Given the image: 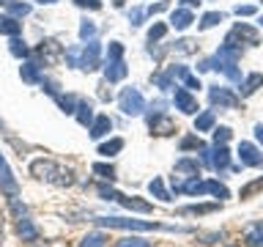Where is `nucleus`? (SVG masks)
<instances>
[{
	"label": "nucleus",
	"instance_id": "1",
	"mask_svg": "<svg viewBox=\"0 0 263 247\" xmlns=\"http://www.w3.org/2000/svg\"><path fill=\"white\" fill-rule=\"evenodd\" d=\"M30 176L39 179V181L58 184V187H71V184H74V170H71V168H61L58 162L44 160V156L30 162Z\"/></svg>",
	"mask_w": 263,
	"mask_h": 247
},
{
	"label": "nucleus",
	"instance_id": "2",
	"mask_svg": "<svg viewBox=\"0 0 263 247\" xmlns=\"http://www.w3.org/2000/svg\"><path fill=\"white\" fill-rule=\"evenodd\" d=\"M99 228H115V231H184V228H170L154 220H129V217H96Z\"/></svg>",
	"mask_w": 263,
	"mask_h": 247
},
{
	"label": "nucleus",
	"instance_id": "3",
	"mask_svg": "<svg viewBox=\"0 0 263 247\" xmlns=\"http://www.w3.org/2000/svg\"><path fill=\"white\" fill-rule=\"evenodd\" d=\"M96 192H99L102 201H115V203H121L123 209H129V211H140V214H151L154 211V206L148 203V201H143V198H137V195L129 198V195H123V192H118V189H112V187H107V184H99Z\"/></svg>",
	"mask_w": 263,
	"mask_h": 247
},
{
	"label": "nucleus",
	"instance_id": "4",
	"mask_svg": "<svg viewBox=\"0 0 263 247\" xmlns=\"http://www.w3.org/2000/svg\"><path fill=\"white\" fill-rule=\"evenodd\" d=\"M118 110L123 115H143L145 113V99L137 88H123L118 96Z\"/></svg>",
	"mask_w": 263,
	"mask_h": 247
},
{
	"label": "nucleus",
	"instance_id": "5",
	"mask_svg": "<svg viewBox=\"0 0 263 247\" xmlns=\"http://www.w3.org/2000/svg\"><path fill=\"white\" fill-rule=\"evenodd\" d=\"M200 160H203V165H209L211 170H219V173L230 168V151H228V146L200 148Z\"/></svg>",
	"mask_w": 263,
	"mask_h": 247
},
{
	"label": "nucleus",
	"instance_id": "6",
	"mask_svg": "<svg viewBox=\"0 0 263 247\" xmlns=\"http://www.w3.org/2000/svg\"><path fill=\"white\" fill-rule=\"evenodd\" d=\"M260 41V33L252 28V25H247V22H236L233 25V30L225 36V44H236V47H241V44H258Z\"/></svg>",
	"mask_w": 263,
	"mask_h": 247
},
{
	"label": "nucleus",
	"instance_id": "7",
	"mask_svg": "<svg viewBox=\"0 0 263 247\" xmlns=\"http://www.w3.org/2000/svg\"><path fill=\"white\" fill-rule=\"evenodd\" d=\"M102 66V44L96 39H90L85 47H82V55H80V69L82 72H96Z\"/></svg>",
	"mask_w": 263,
	"mask_h": 247
},
{
	"label": "nucleus",
	"instance_id": "8",
	"mask_svg": "<svg viewBox=\"0 0 263 247\" xmlns=\"http://www.w3.org/2000/svg\"><path fill=\"white\" fill-rule=\"evenodd\" d=\"M0 192L6 195V201L8 198H20V181H16V176L11 173L3 154H0Z\"/></svg>",
	"mask_w": 263,
	"mask_h": 247
},
{
	"label": "nucleus",
	"instance_id": "9",
	"mask_svg": "<svg viewBox=\"0 0 263 247\" xmlns=\"http://www.w3.org/2000/svg\"><path fill=\"white\" fill-rule=\"evenodd\" d=\"M209 99H211V104L214 107H225V110H233V107H238V99L230 88H225V85H211L209 88Z\"/></svg>",
	"mask_w": 263,
	"mask_h": 247
},
{
	"label": "nucleus",
	"instance_id": "10",
	"mask_svg": "<svg viewBox=\"0 0 263 247\" xmlns=\"http://www.w3.org/2000/svg\"><path fill=\"white\" fill-rule=\"evenodd\" d=\"M173 102H176V110H181L184 115H197V99L192 96V91L189 88H178L176 85V91H173Z\"/></svg>",
	"mask_w": 263,
	"mask_h": 247
},
{
	"label": "nucleus",
	"instance_id": "11",
	"mask_svg": "<svg viewBox=\"0 0 263 247\" xmlns=\"http://www.w3.org/2000/svg\"><path fill=\"white\" fill-rule=\"evenodd\" d=\"M238 160H241V168H260L263 165V151L258 146L241 140V143H238Z\"/></svg>",
	"mask_w": 263,
	"mask_h": 247
},
{
	"label": "nucleus",
	"instance_id": "12",
	"mask_svg": "<svg viewBox=\"0 0 263 247\" xmlns=\"http://www.w3.org/2000/svg\"><path fill=\"white\" fill-rule=\"evenodd\" d=\"M36 55H39L47 66H55V63L63 58V47L58 44L55 39H44V41H41V44L36 47Z\"/></svg>",
	"mask_w": 263,
	"mask_h": 247
},
{
	"label": "nucleus",
	"instance_id": "13",
	"mask_svg": "<svg viewBox=\"0 0 263 247\" xmlns=\"http://www.w3.org/2000/svg\"><path fill=\"white\" fill-rule=\"evenodd\" d=\"M148 129H151V135H173L176 132V123H173V118H167L164 113H151L148 115Z\"/></svg>",
	"mask_w": 263,
	"mask_h": 247
},
{
	"label": "nucleus",
	"instance_id": "14",
	"mask_svg": "<svg viewBox=\"0 0 263 247\" xmlns=\"http://www.w3.org/2000/svg\"><path fill=\"white\" fill-rule=\"evenodd\" d=\"M126 63H123V58H107L104 61V80L107 82H121L126 77Z\"/></svg>",
	"mask_w": 263,
	"mask_h": 247
},
{
	"label": "nucleus",
	"instance_id": "15",
	"mask_svg": "<svg viewBox=\"0 0 263 247\" xmlns=\"http://www.w3.org/2000/svg\"><path fill=\"white\" fill-rule=\"evenodd\" d=\"M20 77H22V82H28V85H41V80H44V74H41V63H36V61H22Z\"/></svg>",
	"mask_w": 263,
	"mask_h": 247
},
{
	"label": "nucleus",
	"instance_id": "16",
	"mask_svg": "<svg viewBox=\"0 0 263 247\" xmlns=\"http://www.w3.org/2000/svg\"><path fill=\"white\" fill-rule=\"evenodd\" d=\"M16 234H20L22 242H39V228L33 225V220L28 217V214L16 217Z\"/></svg>",
	"mask_w": 263,
	"mask_h": 247
},
{
	"label": "nucleus",
	"instance_id": "17",
	"mask_svg": "<svg viewBox=\"0 0 263 247\" xmlns=\"http://www.w3.org/2000/svg\"><path fill=\"white\" fill-rule=\"evenodd\" d=\"M74 115H77L80 127L90 129V123H93V118H96V113H93V102H88V99H80V102H77V110H74Z\"/></svg>",
	"mask_w": 263,
	"mask_h": 247
},
{
	"label": "nucleus",
	"instance_id": "18",
	"mask_svg": "<svg viewBox=\"0 0 263 247\" xmlns=\"http://www.w3.org/2000/svg\"><path fill=\"white\" fill-rule=\"evenodd\" d=\"M110 129H112V118H110V115H96L93 123H90V129H88V135L93 140H102L104 135H110Z\"/></svg>",
	"mask_w": 263,
	"mask_h": 247
},
{
	"label": "nucleus",
	"instance_id": "19",
	"mask_svg": "<svg viewBox=\"0 0 263 247\" xmlns=\"http://www.w3.org/2000/svg\"><path fill=\"white\" fill-rule=\"evenodd\" d=\"M0 33H3V36H8V39L22 36V22H16V16L0 14Z\"/></svg>",
	"mask_w": 263,
	"mask_h": 247
},
{
	"label": "nucleus",
	"instance_id": "20",
	"mask_svg": "<svg viewBox=\"0 0 263 247\" xmlns=\"http://www.w3.org/2000/svg\"><path fill=\"white\" fill-rule=\"evenodd\" d=\"M192 22H195V14L189 11V8H176V11L170 14V25L176 30H186Z\"/></svg>",
	"mask_w": 263,
	"mask_h": 247
},
{
	"label": "nucleus",
	"instance_id": "21",
	"mask_svg": "<svg viewBox=\"0 0 263 247\" xmlns=\"http://www.w3.org/2000/svg\"><path fill=\"white\" fill-rule=\"evenodd\" d=\"M244 244L247 247H263V220L252 222V225L244 231Z\"/></svg>",
	"mask_w": 263,
	"mask_h": 247
},
{
	"label": "nucleus",
	"instance_id": "22",
	"mask_svg": "<svg viewBox=\"0 0 263 247\" xmlns=\"http://www.w3.org/2000/svg\"><path fill=\"white\" fill-rule=\"evenodd\" d=\"M222 201L217 203H195V206H181L178 214H195V217H200V214H211V211H219Z\"/></svg>",
	"mask_w": 263,
	"mask_h": 247
},
{
	"label": "nucleus",
	"instance_id": "23",
	"mask_svg": "<svg viewBox=\"0 0 263 247\" xmlns=\"http://www.w3.org/2000/svg\"><path fill=\"white\" fill-rule=\"evenodd\" d=\"M217 58H219V61H225V63H238V61H241V47H236V44H219Z\"/></svg>",
	"mask_w": 263,
	"mask_h": 247
},
{
	"label": "nucleus",
	"instance_id": "24",
	"mask_svg": "<svg viewBox=\"0 0 263 247\" xmlns=\"http://www.w3.org/2000/svg\"><path fill=\"white\" fill-rule=\"evenodd\" d=\"M260 85H263V74H260V72L247 74V77L241 80V96H252Z\"/></svg>",
	"mask_w": 263,
	"mask_h": 247
},
{
	"label": "nucleus",
	"instance_id": "25",
	"mask_svg": "<svg viewBox=\"0 0 263 247\" xmlns=\"http://www.w3.org/2000/svg\"><path fill=\"white\" fill-rule=\"evenodd\" d=\"M205 195H214L217 201H225V198H230V189L225 184H219L217 179H205Z\"/></svg>",
	"mask_w": 263,
	"mask_h": 247
},
{
	"label": "nucleus",
	"instance_id": "26",
	"mask_svg": "<svg viewBox=\"0 0 263 247\" xmlns=\"http://www.w3.org/2000/svg\"><path fill=\"white\" fill-rule=\"evenodd\" d=\"M55 102H58V107H61L66 115H71L74 110H77V102H80V99L74 96V94H58V96H55Z\"/></svg>",
	"mask_w": 263,
	"mask_h": 247
},
{
	"label": "nucleus",
	"instance_id": "27",
	"mask_svg": "<svg viewBox=\"0 0 263 247\" xmlns=\"http://www.w3.org/2000/svg\"><path fill=\"white\" fill-rule=\"evenodd\" d=\"M118 151H123V137H112V140H107V143L99 146V154L107 156V160H110V156H115Z\"/></svg>",
	"mask_w": 263,
	"mask_h": 247
},
{
	"label": "nucleus",
	"instance_id": "28",
	"mask_svg": "<svg viewBox=\"0 0 263 247\" xmlns=\"http://www.w3.org/2000/svg\"><path fill=\"white\" fill-rule=\"evenodd\" d=\"M176 173H192V176H200V162L192 160V156H184V160L176 162Z\"/></svg>",
	"mask_w": 263,
	"mask_h": 247
},
{
	"label": "nucleus",
	"instance_id": "29",
	"mask_svg": "<svg viewBox=\"0 0 263 247\" xmlns=\"http://www.w3.org/2000/svg\"><path fill=\"white\" fill-rule=\"evenodd\" d=\"M80 247H107V234H102V231H90L88 236H82Z\"/></svg>",
	"mask_w": 263,
	"mask_h": 247
},
{
	"label": "nucleus",
	"instance_id": "30",
	"mask_svg": "<svg viewBox=\"0 0 263 247\" xmlns=\"http://www.w3.org/2000/svg\"><path fill=\"white\" fill-rule=\"evenodd\" d=\"M148 189H151V195H154V198H159V201H164V203L173 201V195L167 192V189H164V181H162L159 176H154V181L148 184Z\"/></svg>",
	"mask_w": 263,
	"mask_h": 247
},
{
	"label": "nucleus",
	"instance_id": "31",
	"mask_svg": "<svg viewBox=\"0 0 263 247\" xmlns=\"http://www.w3.org/2000/svg\"><path fill=\"white\" fill-rule=\"evenodd\" d=\"M214 129V110H203L195 118V132H209Z\"/></svg>",
	"mask_w": 263,
	"mask_h": 247
},
{
	"label": "nucleus",
	"instance_id": "32",
	"mask_svg": "<svg viewBox=\"0 0 263 247\" xmlns=\"http://www.w3.org/2000/svg\"><path fill=\"white\" fill-rule=\"evenodd\" d=\"M8 52H11L14 58H25V61H28V58H30V47L16 36V39H11V44H8Z\"/></svg>",
	"mask_w": 263,
	"mask_h": 247
},
{
	"label": "nucleus",
	"instance_id": "33",
	"mask_svg": "<svg viewBox=\"0 0 263 247\" xmlns=\"http://www.w3.org/2000/svg\"><path fill=\"white\" fill-rule=\"evenodd\" d=\"M90 170H93L99 179H104V181H115V168H112V165H107V162H93V165H90Z\"/></svg>",
	"mask_w": 263,
	"mask_h": 247
},
{
	"label": "nucleus",
	"instance_id": "34",
	"mask_svg": "<svg viewBox=\"0 0 263 247\" xmlns=\"http://www.w3.org/2000/svg\"><path fill=\"white\" fill-rule=\"evenodd\" d=\"M263 189V176H258L255 181H250V184H244L241 189H238V198H241V201H247V198H252V195H258Z\"/></svg>",
	"mask_w": 263,
	"mask_h": 247
},
{
	"label": "nucleus",
	"instance_id": "35",
	"mask_svg": "<svg viewBox=\"0 0 263 247\" xmlns=\"http://www.w3.org/2000/svg\"><path fill=\"white\" fill-rule=\"evenodd\" d=\"M178 148L181 151H200V148H205V146H203V140L197 135H186V137H181Z\"/></svg>",
	"mask_w": 263,
	"mask_h": 247
},
{
	"label": "nucleus",
	"instance_id": "36",
	"mask_svg": "<svg viewBox=\"0 0 263 247\" xmlns=\"http://www.w3.org/2000/svg\"><path fill=\"white\" fill-rule=\"evenodd\" d=\"M115 247H154V244L143 236H123V239L115 242Z\"/></svg>",
	"mask_w": 263,
	"mask_h": 247
},
{
	"label": "nucleus",
	"instance_id": "37",
	"mask_svg": "<svg viewBox=\"0 0 263 247\" xmlns=\"http://www.w3.org/2000/svg\"><path fill=\"white\" fill-rule=\"evenodd\" d=\"M222 20H225V14H222V11H209V14H203L200 30H209V28H214V25H219Z\"/></svg>",
	"mask_w": 263,
	"mask_h": 247
},
{
	"label": "nucleus",
	"instance_id": "38",
	"mask_svg": "<svg viewBox=\"0 0 263 247\" xmlns=\"http://www.w3.org/2000/svg\"><path fill=\"white\" fill-rule=\"evenodd\" d=\"M164 33H167V25H164V22H156V25H151V30H148V41H151V44H156V41L164 39Z\"/></svg>",
	"mask_w": 263,
	"mask_h": 247
},
{
	"label": "nucleus",
	"instance_id": "39",
	"mask_svg": "<svg viewBox=\"0 0 263 247\" xmlns=\"http://www.w3.org/2000/svg\"><path fill=\"white\" fill-rule=\"evenodd\" d=\"M230 135H233L230 127H217V129H214V146H225L230 140Z\"/></svg>",
	"mask_w": 263,
	"mask_h": 247
},
{
	"label": "nucleus",
	"instance_id": "40",
	"mask_svg": "<svg viewBox=\"0 0 263 247\" xmlns=\"http://www.w3.org/2000/svg\"><path fill=\"white\" fill-rule=\"evenodd\" d=\"M96 36V25L90 22V20H82V25H80V39L82 41H90Z\"/></svg>",
	"mask_w": 263,
	"mask_h": 247
},
{
	"label": "nucleus",
	"instance_id": "41",
	"mask_svg": "<svg viewBox=\"0 0 263 247\" xmlns=\"http://www.w3.org/2000/svg\"><path fill=\"white\" fill-rule=\"evenodd\" d=\"M63 55H66V63H69V66H80L82 47H69V49H63Z\"/></svg>",
	"mask_w": 263,
	"mask_h": 247
},
{
	"label": "nucleus",
	"instance_id": "42",
	"mask_svg": "<svg viewBox=\"0 0 263 247\" xmlns=\"http://www.w3.org/2000/svg\"><path fill=\"white\" fill-rule=\"evenodd\" d=\"M143 20H145V8L135 6V8L129 11V22H132V28H140V25H143Z\"/></svg>",
	"mask_w": 263,
	"mask_h": 247
},
{
	"label": "nucleus",
	"instance_id": "43",
	"mask_svg": "<svg viewBox=\"0 0 263 247\" xmlns=\"http://www.w3.org/2000/svg\"><path fill=\"white\" fill-rule=\"evenodd\" d=\"M58 88H61V85H58V80H49V77H44V80H41V91H47V94L52 96V99H55L58 94H61Z\"/></svg>",
	"mask_w": 263,
	"mask_h": 247
},
{
	"label": "nucleus",
	"instance_id": "44",
	"mask_svg": "<svg viewBox=\"0 0 263 247\" xmlns=\"http://www.w3.org/2000/svg\"><path fill=\"white\" fill-rule=\"evenodd\" d=\"M8 11H11V16H28L30 14V3H11Z\"/></svg>",
	"mask_w": 263,
	"mask_h": 247
},
{
	"label": "nucleus",
	"instance_id": "45",
	"mask_svg": "<svg viewBox=\"0 0 263 247\" xmlns=\"http://www.w3.org/2000/svg\"><path fill=\"white\" fill-rule=\"evenodd\" d=\"M74 6H80V8H90V11H99L102 8V0H71Z\"/></svg>",
	"mask_w": 263,
	"mask_h": 247
},
{
	"label": "nucleus",
	"instance_id": "46",
	"mask_svg": "<svg viewBox=\"0 0 263 247\" xmlns=\"http://www.w3.org/2000/svg\"><path fill=\"white\" fill-rule=\"evenodd\" d=\"M107 58H123V44H121V41H110V47H107Z\"/></svg>",
	"mask_w": 263,
	"mask_h": 247
},
{
	"label": "nucleus",
	"instance_id": "47",
	"mask_svg": "<svg viewBox=\"0 0 263 247\" xmlns=\"http://www.w3.org/2000/svg\"><path fill=\"white\" fill-rule=\"evenodd\" d=\"M176 49L178 52H195V41L192 39H181V41H176Z\"/></svg>",
	"mask_w": 263,
	"mask_h": 247
},
{
	"label": "nucleus",
	"instance_id": "48",
	"mask_svg": "<svg viewBox=\"0 0 263 247\" xmlns=\"http://www.w3.org/2000/svg\"><path fill=\"white\" fill-rule=\"evenodd\" d=\"M236 14L238 16H252L255 14V6H250V3H247V6H236Z\"/></svg>",
	"mask_w": 263,
	"mask_h": 247
},
{
	"label": "nucleus",
	"instance_id": "49",
	"mask_svg": "<svg viewBox=\"0 0 263 247\" xmlns=\"http://www.w3.org/2000/svg\"><path fill=\"white\" fill-rule=\"evenodd\" d=\"M184 85H186V88H200V77H195V74H186V77H184Z\"/></svg>",
	"mask_w": 263,
	"mask_h": 247
},
{
	"label": "nucleus",
	"instance_id": "50",
	"mask_svg": "<svg viewBox=\"0 0 263 247\" xmlns=\"http://www.w3.org/2000/svg\"><path fill=\"white\" fill-rule=\"evenodd\" d=\"M164 8H167V3H156V6H151V8H148V14H162Z\"/></svg>",
	"mask_w": 263,
	"mask_h": 247
},
{
	"label": "nucleus",
	"instance_id": "51",
	"mask_svg": "<svg viewBox=\"0 0 263 247\" xmlns=\"http://www.w3.org/2000/svg\"><path fill=\"white\" fill-rule=\"evenodd\" d=\"M255 140H258V143H263V123H258V127H255Z\"/></svg>",
	"mask_w": 263,
	"mask_h": 247
},
{
	"label": "nucleus",
	"instance_id": "52",
	"mask_svg": "<svg viewBox=\"0 0 263 247\" xmlns=\"http://www.w3.org/2000/svg\"><path fill=\"white\" fill-rule=\"evenodd\" d=\"M181 3H184V6H189V8H192V6H197V3H200V0H181Z\"/></svg>",
	"mask_w": 263,
	"mask_h": 247
},
{
	"label": "nucleus",
	"instance_id": "53",
	"mask_svg": "<svg viewBox=\"0 0 263 247\" xmlns=\"http://www.w3.org/2000/svg\"><path fill=\"white\" fill-rule=\"evenodd\" d=\"M36 3H41V6H52V3H58V0H36Z\"/></svg>",
	"mask_w": 263,
	"mask_h": 247
},
{
	"label": "nucleus",
	"instance_id": "54",
	"mask_svg": "<svg viewBox=\"0 0 263 247\" xmlns=\"http://www.w3.org/2000/svg\"><path fill=\"white\" fill-rule=\"evenodd\" d=\"M14 3V0H0V6H11Z\"/></svg>",
	"mask_w": 263,
	"mask_h": 247
},
{
	"label": "nucleus",
	"instance_id": "55",
	"mask_svg": "<svg viewBox=\"0 0 263 247\" xmlns=\"http://www.w3.org/2000/svg\"><path fill=\"white\" fill-rule=\"evenodd\" d=\"M115 6H123V0H115Z\"/></svg>",
	"mask_w": 263,
	"mask_h": 247
},
{
	"label": "nucleus",
	"instance_id": "56",
	"mask_svg": "<svg viewBox=\"0 0 263 247\" xmlns=\"http://www.w3.org/2000/svg\"><path fill=\"white\" fill-rule=\"evenodd\" d=\"M258 22H260V28H263V14H260V20H258Z\"/></svg>",
	"mask_w": 263,
	"mask_h": 247
},
{
	"label": "nucleus",
	"instance_id": "57",
	"mask_svg": "<svg viewBox=\"0 0 263 247\" xmlns=\"http://www.w3.org/2000/svg\"><path fill=\"white\" fill-rule=\"evenodd\" d=\"M225 247H238V244H225Z\"/></svg>",
	"mask_w": 263,
	"mask_h": 247
}]
</instances>
